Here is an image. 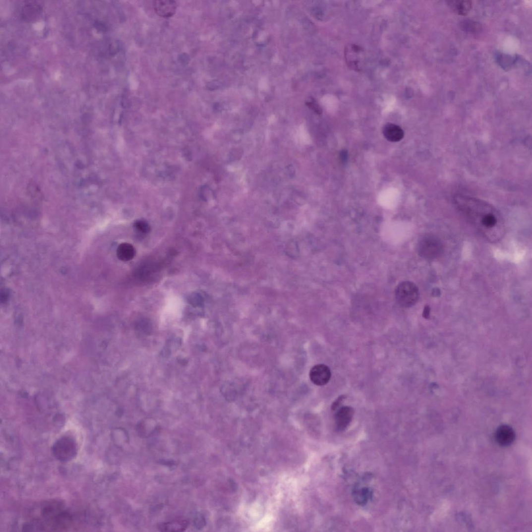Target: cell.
<instances>
[{"mask_svg": "<svg viewBox=\"0 0 532 532\" xmlns=\"http://www.w3.org/2000/svg\"><path fill=\"white\" fill-rule=\"evenodd\" d=\"M345 398L346 397L345 396H342L336 399L332 404V410L333 411L338 410L341 407Z\"/></svg>", "mask_w": 532, "mask_h": 532, "instance_id": "obj_18", "label": "cell"}, {"mask_svg": "<svg viewBox=\"0 0 532 532\" xmlns=\"http://www.w3.org/2000/svg\"><path fill=\"white\" fill-rule=\"evenodd\" d=\"M355 414L354 409L348 406L342 407L335 415L336 426L340 431L344 430L350 425Z\"/></svg>", "mask_w": 532, "mask_h": 532, "instance_id": "obj_8", "label": "cell"}, {"mask_svg": "<svg viewBox=\"0 0 532 532\" xmlns=\"http://www.w3.org/2000/svg\"><path fill=\"white\" fill-rule=\"evenodd\" d=\"M462 26H463V29L466 31L473 32V33L478 31L481 29V27L478 24L471 20H466L465 22L463 23Z\"/></svg>", "mask_w": 532, "mask_h": 532, "instance_id": "obj_15", "label": "cell"}, {"mask_svg": "<svg viewBox=\"0 0 532 532\" xmlns=\"http://www.w3.org/2000/svg\"><path fill=\"white\" fill-rule=\"evenodd\" d=\"M418 287L414 282H401L396 287L395 298L398 305L403 308H410L415 305L419 298Z\"/></svg>", "mask_w": 532, "mask_h": 532, "instance_id": "obj_3", "label": "cell"}, {"mask_svg": "<svg viewBox=\"0 0 532 532\" xmlns=\"http://www.w3.org/2000/svg\"><path fill=\"white\" fill-rule=\"evenodd\" d=\"M371 494L368 489L367 488H363L360 492L356 493L355 494L356 502L360 504L364 505L367 502V498Z\"/></svg>", "mask_w": 532, "mask_h": 532, "instance_id": "obj_14", "label": "cell"}, {"mask_svg": "<svg viewBox=\"0 0 532 532\" xmlns=\"http://www.w3.org/2000/svg\"><path fill=\"white\" fill-rule=\"evenodd\" d=\"M134 227L136 230L143 234L148 233L150 231V227L148 223L142 221H138L135 223Z\"/></svg>", "mask_w": 532, "mask_h": 532, "instance_id": "obj_16", "label": "cell"}, {"mask_svg": "<svg viewBox=\"0 0 532 532\" xmlns=\"http://www.w3.org/2000/svg\"><path fill=\"white\" fill-rule=\"evenodd\" d=\"M311 382L317 386L327 385L331 378L330 368L326 365L320 364L312 367L309 372Z\"/></svg>", "mask_w": 532, "mask_h": 532, "instance_id": "obj_5", "label": "cell"}, {"mask_svg": "<svg viewBox=\"0 0 532 532\" xmlns=\"http://www.w3.org/2000/svg\"><path fill=\"white\" fill-rule=\"evenodd\" d=\"M383 132L384 137L391 142H398L405 136L403 129L393 123L386 124L383 127Z\"/></svg>", "mask_w": 532, "mask_h": 532, "instance_id": "obj_10", "label": "cell"}, {"mask_svg": "<svg viewBox=\"0 0 532 532\" xmlns=\"http://www.w3.org/2000/svg\"><path fill=\"white\" fill-rule=\"evenodd\" d=\"M417 251L420 257L431 261L441 256L444 251V246L438 236L432 234H426L419 238Z\"/></svg>", "mask_w": 532, "mask_h": 532, "instance_id": "obj_2", "label": "cell"}, {"mask_svg": "<svg viewBox=\"0 0 532 532\" xmlns=\"http://www.w3.org/2000/svg\"><path fill=\"white\" fill-rule=\"evenodd\" d=\"M516 438L514 430L510 426L503 425L499 426L495 433V439L498 444L502 447L511 445Z\"/></svg>", "mask_w": 532, "mask_h": 532, "instance_id": "obj_9", "label": "cell"}, {"mask_svg": "<svg viewBox=\"0 0 532 532\" xmlns=\"http://www.w3.org/2000/svg\"><path fill=\"white\" fill-rule=\"evenodd\" d=\"M430 311V310L429 307L428 306L426 307L425 308L424 310H423V317H424L426 318H428L429 317V316Z\"/></svg>", "mask_w": 532, "mask_h": 532, "instance_id": "obj_20", "label": "cell"}, {"mask_svg": "<svg viewBox=\"0 0 532 532\" xmlns=\"http://www.w3.org/2000/svg\"><path fill=\"white\" fill-rule=\"evenodd\" d=\"M117 254L118 258L122 261H129L134 257L135 249L132 245L124 243L118 247Z\"/></svg>", "mask_w": 532, "mask_h": 532, "instance_id": "obj_12", "label": "cell"}, {"mask_svg": "<svg viewBox=\"0 0 532 532\" xmlns=\"http://www.w3.org/2000/svg\"><path fill=\"white\" fill-rule=\"evenodd\" d=\"M188 525L187 520L177 519L161 523L158 528L161 532H182L186 530Z\"/></svg>", "mask_w": 532, "mask_h": 532, "instance_id": "obj_11", "label": "cell"}, {"mask_svg": "<svg viewBox=\"0 0 532 532\" xmlns=\"http://www.w3.org/2000/svg\"><path fill=\"white\" fill-rule=\"evenodd\" d=\"M363 50L361 47L355 45L347 47L345 50L346 59L347 64L352 69L356 71L361 70Z\"/></svg>", "mask_w": 532, "mask_h": 532, "instance_id": "obj_6", "label": "cell"}, {"mask_svg": "<svg viewBox=\"0 0 532 532\" xmlns=\"http://www.w3.org/2000/svg\"><path fill=\"white\" fill-rule=\"evenodd\" d=\"M153 7L159 16L168 18L176 14L177 4L176 1L171 0H157L153 2Z\"/></svg>", "mask_w": 532, "mask_h": 532, "instance_id": "obj_7", "label": "cell"}, {"mask_svg": "<svg viewBox=\"0 0 532 532\" xmlns=\"http://www.w3.org/2000/svg\"><path fill=\"white\" fill-rule=\"evenodd\" d=\"M458 207L479 235L488 242L500 241L505 234L501 217L491 206L473 200H463Z\"/></svg>", "mask_w": 532, "mask_h": 532, "instance_id": "obj_1", "label": "cell"}, {"mask_svg": "<svg viewBox=\"0 0 532 532\" xmlns=\"http://www.w3.org/2000/svg\"><path fill=\"white\" fill-rule=\"evenodd\" d=\"M449 5L454 12L463 16L468 15L472 8V3L470 1H450Z\"/></svg>", "mask_w": 532, "mask_h": 532, "instance_id": "obj_13", "label": "cell"}, {"mask_svg": "<svg viewBox=\"0 0 532 532\" xmlns=\"http://www.w3.org/2000/svg\"><path fill=\"white\" fill-rule=\"evenodd\" d=\"M52 452L58 461L68 462L72 460L77 454V445L72 438L63 437L54 443Z\"/></svg>", "mask_w": 532, "mask_h": 532, "instance_id": "obj_4", "label": "cell"}, {"mask_svg": "<svg viewBox=\"0 0 532 532\" xmlns=\"http://www.w3.org/2000/svg\"><path fill=\"white\" fill-rule=\"evenodd\" d=\"M341 157L343 162H346L347 158H348V153H347V151L343 150L341 154Z\"/></svg>", "mask_w": 532, "mask_h": 532, "instance_id": "obj_19", "label": "cell"}, {"mask_svg": "<svg viewBox=\"0 0 532 532\" xmlns=\"http://www.w3.org/2000/svg\"><path fill=\"white\" fill-rule=\"evenodd\" d=\"M205 520L202 515H197L194 520V525L198 529H202L205 525Z\"/></svg>", "mask_w": 532, "mask_h": 532, "instance_id": "obj_17", "label": "cell"}]
</instances>
